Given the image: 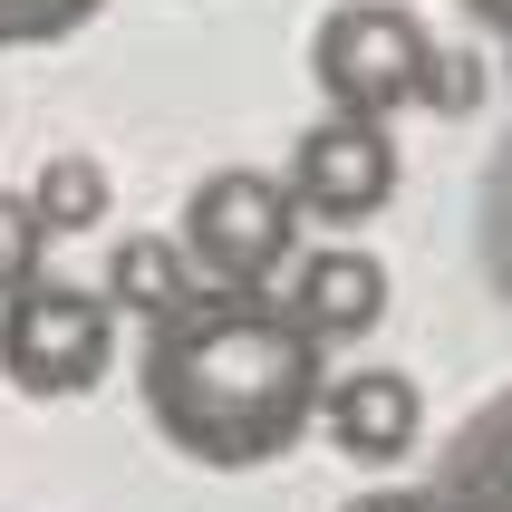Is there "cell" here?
<instances>
[{"label":"cell","mask_w":512,"mask_h":512,"mask_svg":"<svg viewBox=\"0 0 512 512\" xmlns=\"http://www.w3.org/2000/svg\"><path fill=\"white\" fill-rule=\"evenodd\" d=\"M290 242H300V203L261 165L203 174L184 194V232H174V252L194 261L203 290H271L290 271Z\"/></svg>","instance_id":"cell-3"},{"label":"cell","mask_w":512,"mask_h":512,"mask_svg":"<svg viewBox=\"0 0 512 512\" xmlns=\"http://www.w3.org/2000/svg\"><path fill=\"white\" fill-rule=\"evenodd\" d=\"M464 20L484 29V39H503V49H512V0H464Z\"/></svg>","instance_id":"cell-15"},{"label":"cell","mask_w":512,"mask_h":512,"mask_svg":"<svg viewBox=\"0 0 512 512\" xmlns=\"http://www.w3.org/2000/svg\"><path fill=\"white\" fill-rule=\"evenodd\" d=\"M116 358V310L78 281H20L0 290V377L20 397H87Z\"/></svg>","instance_id":"cell-4"},{"label":"cell","mask_w":512,"mask_h":512,"mask_svg":"<svg viewBox=\"0 0 512 512\" xmlns=\"http://www.w3.org/2000/svg\"><path fill=\"white\" fill-rule=\"evenodd\" d=\"M310 426L329 435L348 464L387 474V464L416 455L426 406H416V377H397V368H348V377H319V416H310Z\"/></svg>","instance_id":"cell-6"},{"label":"cell","mask_w":512,"mask_h":512,"mask_svg":"<svg viewBox=\"0 0 512 512\" xmlns=\"http://www.w3.org/2000/svg\"><path fill=\"white\" fill-rule=\"evenodd\" d=\"M184 290H194V261L174 252V242H155V232H136V242H116L97 300H107V310H136V319H165Z\"/></svg>","instance_id":"cell-9"},{"label":"cell","mask_w":512,"mask_h":512,"mask_svg":"<svg viewBox=\"0 0 512 512\" xmlns=\"http://www.w3.org/2000/svg\"><path fill=\"white\" fill-rule=\"evenodd\" d=\"M39 252H49V232H39L29 194H10V184H0V290L39 281Z\"/></svg>","instance_id":"cell-12"},{"label":"cell","mask_w":512,"mask_h":512,"mask_svg":"<svg viewBox=\"0 0 512 512\" xmlns=\"http://www.w3.org/2000/svg\"><path fill=\"white\" fill-rule=\"evenodd\" d=\"M281 184L300 203V223H377L397 203V145L368 116H319L310 136L290 145Z\"/></svg>","instance_id":"cell-5"},{"label":"cell","mask_w":512,"mask_h":512,"mask_svg":"<svg viewBox=\"0 0 512 512\" xmlns=\"http://www.w3.org/2000/svg\"><path fill=\"white\" fill-rule=\"evenodd\" d=\"M29 213H39V232H49V242L97 232V223H107V165H97V155H49V165H39V184H29Z\"/></svg>","instance_id":"cell-10"},{"label":"cell","mask_w":512,"mask_h":512,"mask_svg":"<svg viewBox=\"0 0 512 512\" xmlns=\"http://www.w3.org/2000/svg\"><path fill=\"white\" fill-rule=\"evenodd\" d=\"M484 261H493V290L512 300V145L493 165V194H484Z\"/></svg>","instance_id":"cell-13"},{"label":"cell","mask_w":512,"mask_h":512,"mask_svg":"<svg viewBox=\"0 0 512 512\" xmlns=\"http://www.w3.org/2000/svg\"><path fill=\"white\" fill-rule=\"evenodd\" d=\"M290 319H300L319 348H329V339H368L377 319H387V261L358 252V242L300 261V281H290Z\"/></svg>","instance_id":"cell-8"},{"label":"cell","mask_w":512,"mask_h":512,"mask_svg":"<svg viewBox=\"0 0 512 512\" xmlns=\"http://www.w3.org/2000/svg\"><path fill=\"white\" fill-rule=\"evenodd\" d=\"M319 339L271 290H184L165 319H145V416L184 464L252 474L281 464L319 416Z\"/></svg>","instance_id":"cell-1"},{"label":"cell","mask_w":512,"mask_h":512,"mask_svg":"<svg viewBox=\"0 0 512 512\" xmlns=\"http://www.w3.org/2000/svg\"><path fill=\"white\" fill-rule=\"evenodd\" d=\"M474 97H484V78H474V58H464V49H435V68H426V107L464 116Z\"/></svg>","instance_id":"cell-14"},{"label":"cell","mask_w":512,"mask_h":512,"mask_svg":"<svg viewBox=\"0 0 512 512\" xmlns=\"http://www.w3.org/2000/svg\"><path fill=\"white\" fill-rule=\"evenodd\" d=\"M426 512H512V387L484 397L455 435H445Z\"/></svg>","instance_id":"cell-7"},{"label":"cell","mask_w":512,"mask_h":512,"mask_svg":"<svg viewBox=\"0 0 512 512\" xmlns=\"http://www.w3.org/2000/svg\"><path fill=\"white\" fill-rule=\"evenodd\" d=\"M348 512H426V493H406V484H377V493H358Z\"/></svg>","instance_id":"cell-16"},{"label":"cell","mask_w":512,"mask_h":512,"mask_svg":"<svg viewBox=\"0 0 512 512\" xmlns=\"http://www.w3.org/2000/svg\"><path fill=\"white\" fill-rule=\"evenodd\" d=\"M107 0H0V49H49V39H78Z\"/></svg>","instance_id":"cell-11"},{"label":"cell","mask_w":512,"mask_h":512,"mask_svg":"<svg viewBox=\"0 0 512 512\" xmlns=\"http://www.w3.org/2000/svg\"><path fill=\"white\" fill-rule=\"evenodd\" d=\"M426 68H435V39L406 0H339L310 39V78L329 116H368V126L426 107Z\"/></svg>","instance_id":"cell-2"}]
</instances>
